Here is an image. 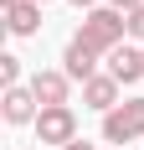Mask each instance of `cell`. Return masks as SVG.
I'll return each mask as SVG.
<instances>
[{
  "instance_id": "cell-4",
  "label": "cell",
  "mask_w": 144,
  "mask_h": 150,
  "mask_svg": "<svg viewBox=\"0 0 144 150\" xmlns=\"http://www.w3.org/2000/svg\"><path fill=\"white\" fill-rule=\"evenodd\" d=\"M31 93L41 109H67V93H72V78L62 67H36L31 73Z\"/></svg>"
},
{
  "instance_id": "cell-5",
  "label": "cell",
  "mask_w": 144,
  "mask_h": 150,
  "mask_svg": "<svg viewBox=\"0 0 144 150\" xmlns=\"http://www.w3.org/2000/svg\"><path fill=\"white\" fill-rule=\"evenodd\" d=\"M0 114H5V124H15V129L41 119V104H36L31 83H21V88H5V93H0Z\"/></svg>"
},
{
  "instance_id": "cell-15",
  "label": "cell",
  "mask_w": 144,
  "mask_h": 150,
  "mask_svg": "<svg viewBox=\"0 0 144 150\" xmlns=\"http://www.w3.org/2000/svg\"><path fill=\"white\" fill-rule=\"evenodd\" d=\"M36 5H52V0H36Z\"/></svg>"
},
{
  "instance_id": "cell-6",
  "label": "cell",
  "mask_w": 144,
  "mask_h": 150,
  "mask_svg": "<svg viewBox=\"0 0 144 150\" xmlns=\"http://www.w3.org/2000/svg\"><path fill=\"white\" fill-rule=\"evenodd\" d=\"M118 93H124V83H118L113 73H98V78H87V83H82V104L98 109V114H113V109L124 104Z\"/></svg>"
},
{
  "instance_id": "cell-1",
  "label": "cell",
  "mask_w": 144,
  "mask_h": 150,
  "mask_svg": "<svg viewBox=\"0 0 144 150\" xmlns=\"http://www.w3.org/2000/svg\"><path fill=\"white\" fill-rule=\"evenodd\" d=\"M124 36H129V16H118L113 5L87 11V16H82V26H77V42L93 47L98 57H113L118 47H124Z\"/></svg>"
},
{
  "instance_id": "cell-9",
  "label": "cell",
  "mask_w": 144,
  "mask_h": 150,
  "mask_svg": "<svg viewBox=\"0 0 144 150\" xmlns=\"http://www.w3.org/2000/svg\"><path fill=\"white\" fill-rule=\"evenodd\" d=\"M5 31H10V36H36V31H41V5H36V0L10 5V11H5Z\"/></svg>"
},
{
  "instance_id": "cell-12",
  "label": "cell",
  "mask_w": 144,
  "mask_h": 150,
  "mask_svg": "<svg viewBox=\"0 0 144 150\" xmlns=\"http://www.w3.org/2000/svg\"><path fill=\"white\" fill-rule=\"evenodd\" d=\"M108 5H113L118 16H134V11H139V5H144V0H108Z\"/></svg>"
},
{
  "instance_id": "cell-8",
  "label": "cell",
  "mask_w": 144,
  "mask_h": 150,
  "mask_svg": "<svg viewBox=\"0 0 144 150\" xmlns=\"http://www.w3.org/2000/svg\"><path fill=\"white\" fill-rule=\"evenodd\" d=\"M103 73H113L124 88H129V83H139V78H144V47H118L113 57H108V67H103Z\"/></svg>"
},
{
  "instance_id": "cell-10",
  "label": "cell",
  "mask_w": 144,
  "mask_h": 150,
  "mask_svg": "<svg viewBox=\"0 0 144 150\" xmlns=\"http://www.w3.org/2000/svg\"><path fill=\"white\" fill-rule=\"evenodd\" d=\"M0 83H5V88H21V57L0 52Z\"/></svg>"
},
{
  "instance_id": "cell-11",
  "label": "cell",
  "mask_w": 144,
  "mask_h": 150,
  "mask_svg": "<svg viewBox=\"0 0 144 150\" xmlns=\"http://www.w3.org/2000/svg\"><path fill=\"white\" fill-rule=\"evenodd\" d=\"M129 36H139V42H144V5L129 16Z\"/></svg>"
},
{
  "instance_id": "cell-14",
  "label": "cell",
  "mask_w": 144,
  "mask_h": 150,
  "mask_svg": "<svg viewBox=\"0 0 144 150\" xmlns=\"http://www.w3.org/2000/svg\"><path fill=\"white\" fill-rule=\"evenodd\" d=\"M67 150H98V145H93V140H72Z\"/></svg>"
},
{
  "instance_id": "cell-3",
  "label": "cell",
  "mask_w": 144,
  "mask_h": 150,
  "mask_svg": "<svg viewBox=\"0 0 144 150\" xmlns=\"http://www.w3.org/2000/svg\"><path fill=\"white\" fill-rule=\"evenodd\" d=\"M36 140H41V145H57V150H67L72 140H82V135H77V114H72V104H67V109H41Z\"/></svg>"
},
{
  "instance_id": "cell-7",
  "label": "cell",
  "mask_w": 144,
  "mask_h": 150,
  "mask_svg": "<svg viewBox=\"0 0 144 150\" xmlns=\"http://www.w3.org/2000/svg\"><path fill=\"white\" fill-rule=\"evenodd\" d=\"M62 73H67L72 83L98 78V52H93V47H82L77 36H72V42H67V52H62Z\"/></svg>"
},
{
  "instance_id": "cell-2",
  "label": "cell",
  "mask_w": 144,
  "mask_h": 150,
  "mask_svg": "<svg viewBox=\"0 0 144 150\" xmlns=\"http://www.w3.org/2000/svg\"><path fill=\"white\" fill-rule=\"evenodd\" d=\"M103 140H108V145H134V140H144V98H124L113 114H103Z\"/></svg>"
},
{
  "instance_id": "cell-13",
  "label": "cell",
  "mask_w": 144,
  "mask_h": 150,
  "mask_svg": "<svg viewBox=\"0 0 144 150\" xmlns=\"http://www.w3.org/2000/svg\"><path fill=\"white\" fill-rule=\"evenodd\" d=\"M72 5H77L82 16H87V11H98V0H72Z\"/></svg>"
}]
</instances>
